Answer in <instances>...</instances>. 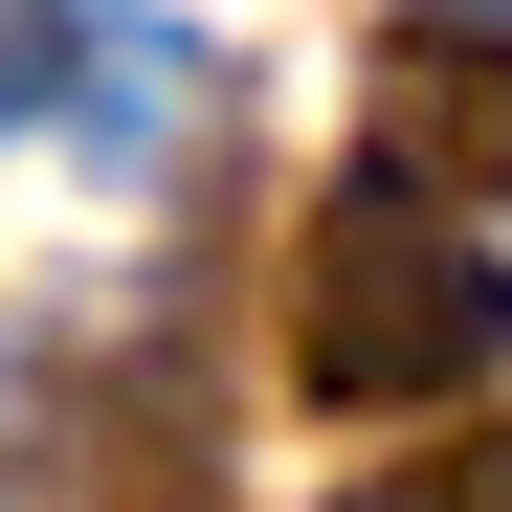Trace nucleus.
Segmentation results:
<instances>
[{"label":"nucleus","instance_id":"3","mask_svg":"<svg viewBox=\"0 0 512 512\" xmlns=\"http://www.w3.org/2000/svg\"><path fill=\"white\" fill-rule=\"evenodd\" d=\"M67 112H90V156H179V134L223 112V67H201L179 23H90V67H67Z\"/></svg>","mask_w":512,"mask_h":512},{"label":"nucleus","instance_id":"2","mask_svg":"<svg viewBox=\"0 0 512 512\" xmlns=\"http://www.w3.org/2000/svg\"><path fill=\"white\" fill-rule=\"evenodd\" d=\"M357 134H379V179L401 201H512V23H379V90H357Z\"/></svg>","mask_w":512,"mask_h":512},{"label":"nucleus","instance_id":"5","mask_svg":"<svg viewBox=\"0 0 512 512\" xmlns=\"http://www.w3.org/2000/svg\"><path fill=\"white\" fill-rule=\"evenodd\" d=\"M357 512H512V423H490V446H468L446 490H357Z\"/></svg>","mask_w":512,"mask_h":512},{"label":"nucleus","instance_id":"4","mask_svg":"<svg viewBox=\"0 0 512 512\" xmlns=\"http://www.w3.org/2000/svg\"><path fill=\"white\" fill-rule=\"evenodd\" d=\"M67 67H90V0H0V134H23Z\"/></svg>","mask_w":512,"mask_h":512},{"label":"nucleus","instance_id":"1","mask_svg":"<svg viewBox=\"0 0 512 512\" xmlns=\"http://www.w3.org/2000/svg\"><path fill=\"white\" fill-rule=\"evenodd\" d=\"M512 357V268L446 223V201H401V179H357V201H312V245H290V379L334 401V423H401V401H468Z\"/></svg>","mask_w":512,"mask_h":512},{"label":"nucleus","instance_id":"6","mask_svg":"<svg viewBox=\"0 0 512 512\" xmlns=\"http://www.w3.org/2000/svg\"><path fill=\"white\" fill-rule=\"evenodd\" d=\"M401 23H490V0H401Z\"/></svg>","mask_w":512,"mask_h":512}]
</instances>
